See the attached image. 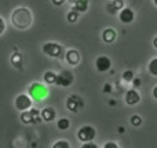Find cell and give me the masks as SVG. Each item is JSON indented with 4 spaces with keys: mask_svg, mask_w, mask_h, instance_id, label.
Here are the masks:
<instances>
[{
    "mask_svg": "<svg viewBox=\"0 0 157 148\" xmlns=\"http://www.w3.org/2000/svg\"><path fill=\"white\" fill-rule=\"evenodd\" d=\"M52 2V4H55V6H62L63 3H65V0H51Z\"/></svg>",
    "mask_w": 157,
    "mask_h": 148,
    "instance_id": "cell-28",
    "label": "cell"
},
{
    "mask_svg": "<svg viewBox=\"0 0 157 148\" xmlns=\"http://www.w3.org/2000/svg\"><path fill=\"white\" fill-rule=\"evenodd\" d=\"M153 44H155V47H156V49H157V38L155 39V42H153Z\"/></svg>",
    "mask_w": 157,
    "mask_h": 148,
    "instance_id": "cell-32",
    "label": "cell"
},
{
    "mask_svg": "<svg viewBox=\"0 0 157 148\" xmlns=\"http://www.w3.org/2000/svg\"><path fill=\"white\" fill-rule=\"evenodd\" d=\"M83 105H84L83 100L78 96H71L66 100V108H68L69 111H72V112H77L80 108H83Z\"/></svg>",
    "mask_w": 157,
    "mask_h": 148,
    "instance_id": "cell-8",
    "label": "cell"
},
{
    "mask_svg": "<svg viewBox=\"0 0 157 148\" xmlns=\"http://www.w3.org/2000/svg\"><path fill=\"white\" fill-rule=\"evenodd\" d=\"M153 96H155V98H157V86L153 89Z\"/></svg>",
    "mask_w": 157,
    "mask_h": 148,
    "instance_id": "cell-31",
    "label": "cell"
},
{
    "mask_svg": "<svg viewBox=\"0 0 157 148\" xmlns=\"http://www.w3.org/2000/svg\"><path fill=\"white\" fill-rule=\"evenodd\" d=\"M43 79H44V82H46L47 85H52V83H55V79H57V74H54L52 71H47L46 74H44Z\"/></svg>",
    "mask_w": 157,
    "mask_h": 148,
    "instance_id": "cell-17",
    "label": "cell"
},
{
    "mask_svg": "<svg viewBox=\"0 0 157 148\" xmlns=\"http://www.w3.org/2000/svg\"><path fill=\"white\" fill-rule=\"evenodd\" d=\"M153 2H155V4H156V6H157V0H153Z\"/></svg>",
    "mask_w": 157,
    "mask_h": 148,
    "instance_id": "cell-33",
    "label": "cell"
},
{
    "mask_svg": "<svg viewBox=\"0 0 157 148\" xmlns=\"http://www.w3.org/2000/svg\"><path fill=\"white\" fill-rule=\"evenodd\" d=\"M83 148H98L97 144L91 143V141H87V143H83Z\"/></svg>",
    "mask_w": 157,
    "mask_h": 148,
    "instance_id": "cell-26",
    "label": "cell"
},
{
    "mask_svg": "<svg viewBox=\"0 0 157 148\" xmlns=\"http://www.w3.org/2000/svg\"><path fill=\"white\" fill-rule=\"evenodd\" d=\"M41 119L40 116V111L35 110V108H29L26 111H22L21 112V122L25 125H35L39 123Z\"/></svg>",
    "mask_w": 157,
    "mask_h": 148,
    "instance_id": "cell-2",
    "label": "cell"
},
{
    "mask_svg": "<svg viewBox=\"0 0 157 148\" xmlns=\"http://www.w3.org/2000/svg\"><path fill=\"white\" fill-rule=\"evenodd\" d=\"M123 79H124L125 82H132V79H134V72H132V71H125L124 74H123Z\"/></svg>",
    "mask_w": 157,
    "mask_h": 148,
    "instance_id": "cell-23",
    "label": "cell"
},
{
    "mask_svg": "<svg viewBox=\"0 0 157 148\" xmlns=\"http://www.w3.org/2000/svg\"><path fill=\"white\" fill-rule=\"evenodd\" d=\"M112 91V86L109 85V83H106L105 86H103V93H110Z\"/></svg>",
    "mask_w": 157,
    "mask_h": 148,
    "instance_id": "cell-27",
    "label": "cell"
},
{
    "mask_svg": "<svg viewBox=\"0 0 157 148\" xmlns=\"http://www.w3.org/2000/svg\"><path fill=\"white\" fill-rule=\"evenodd\" d=\"M97 136V130L92 126H83L78 129L77 132V138L83 143H87V141H92Z\"/></svg>",
    "mask_w": 157,
    "mask_h": 148,
    "instance_id": "cell-6",
    "label": "cell"
},
{
    "mask_svg": "<svg viewBox=\"0 0 157 148\" xmlns=\"http://www.w3.org/2000/svg\"><path fill=\"white\" fill-rule=\"evenodd\" d=\"M28 91H29V96L32 97L33 100H37V101H41L43 98H46L47 97V89L44 87V85H41V83H32V85L29 86V89H28Z\"/></svg>",
    "mask_w": 157,
    "mask_h": 148,
    "instance_id": "cell-3",
    "label": "cell"
},
{
    "mask_svg": "<svg viewBox=\"0 0 157 148\" xmlns=\"http://www.w3.org/2000/svg\"><path fill=\"white\" fill-rule=\"evenodd\" d=\"M11 62H13V65L15 66L17 69H19V71L22 69V60H21V54H19V53H14V54L11 55Z\"/></svg>",
    "mask_w": 157,
    "mask_h": 148,
    "instance_id": "cell-16",
    "label": "cell"
},
{
    "mask_svg": "<svg viewBox=\"0 0 157 148\" xmlns=\"http://www.w3.org/2000/svg\"><path fill=\"white\" fill-rule=\"evenodd\" d=\"M132 82H134V86H135V87H138V86L141 85V79H138V78H134Z\"/></svg>",
    "mask_w": 157,
    "mask_h": 148,
    "instance_id": "cell-30",
    "label": "cell"
},
{
    "mask_svg": "<svg viewBox=\"0 0 157 148\" xmlns=\"http://www.w3.org/2000/svg\"><path fill=\"white\" fill-rule=\"evenodd\" d=\"M32 97L29 94H25V93H21L15 97L14 100V105H15V110H18L19 112L22 111H26L29 108H32Z\"/></svg>",
    "mask_w": 157,
    "mask_h": 148,
    "instance_id": "cell-4",
    "label": "cell"
},
{
    "mask_svg": "<svg viewBox=\"0 0 157 148\" xmlns=\"http://www.w3.org/2000/svg\"><path fill=\"white\" fill-rule=\"evenodd\" d=\"M66 61H68L69 65H77L80 62V54L76 50H69L66 53Z\"/></svg>",
    "mask_w": 157,
    "mask_h": 148,
    "instance_id": "cell-13",
    "label": "cell"
},
{
    "mask_svg": "<svg viewBox=\"0 0 157 148\" xmlns=\"http://www.w3.org/2000/svg\"><path fill=\"white\" fill-rule=\"evenodd\" d=\"M32 21H33L32 11L28 7H18L11 13V22H13V25L17 29L21 30L28 29L32 25Z\"/></svg>",
    "mask_w": 157,
    "mask_h": 148,
    "instance_id": "cell-1",
    "label": "cell"
},
{
    "mask_svg": "<svg viewBox=\"0 0 157 148\" xmlns=\"http://www.w3.org/2000/svg\"><path fill=\"white\" fill-rule=\"evenodd\" d=\"M110 66H112L110 58L106 57V55H101V57H98L97 61H95V68H97L98 72H106L110 69Z\"/></svg>",
    "mask_w": 157,
    "mask_h": 148,
    "instance_id": "cell-9",
    "label": "cell"
},
{
    "mask_svg": "<svg viewBox=\"0 0 157 148\" xmlns=\"http://www.w3.org/2000/svg\"><path fill=\"white\" fill-rule=\"evenodd\" d=\"M141 123H142L141 116L134 115L132 118H131V125H132V126H141Z\"/></svg>",
    "mask_w": 157,
    "mask_h": 148,
    "instance_id": "cell-24",
    "label": "cell"
},
{
    "mask_svg": "<svg viewBox=\"0 0 157 148\" xmlns=\"http://www.w3.org/2000/svg\"><path fill=\"white\" fill-rule=\"evenodd\" d=\"M55 115H57V112H55V110L52 107L44 108V110L40 112L41 119H43V121H46V122H52L55 119Z\"/></svg>",
    "mask_w": 157,
    "mask_h": 148,
    "instance_id": "cell-12",
    "label": "cell"
},
{
    "mask_svg": "<svg viewBox=\"0 0 157 148\" xmlns=\"http://www.w3.org/2000/svg\"><path fill=\"white\" fill-rule=\"evenodd\" d=\"M102 38H103V42L112 43V42H114V39H116V32H114L113 29H110V28H108V29L103 30Z\"/></svg>",
    "mask_w": 157,
    "mask_h": 148,
    "instance_id": "cell-15",
    "label": "cell"
},
{
    "mask_svg": "<svg viewBox=\"0 0 157 148\" xmlns=\"http://www.w3.org/2000/svg\"><path fill=\"white\" fill-rule=\"evenodd\" d=\"M73 80H75V76L71 71H62L57 75L55 85L61 86V87H69L73 83Z\"/></svg>",
    "mask_w": 157,
    "mask_h": 148,
    "instance_id": "cell-7",
    "label": "cell"
},
{
    "mask_svg": "<svg viewBox=\"0 0 157 148\" xmlns=\"http://www.w3.org/2000/svg\"><path fill=\"white\" fill-rule=\"evenodd\" d=\"M6 28H7V25H6L4 18H3V17H0V36L6 32Z\"/></svg>",
    "mask_w": 157,
    "mask_h": 148,
    "instance_id": "cell-25",
    "label": "cell"
},
{
    "mask_svg": "<svg viewBox=\"0 0 157 148\" xmlns=\"http://www.w3.org/2000/svg\"><path fill=\"white\" fill-rule=\"evenodd\" d=\"M134 17L135 15H134V11L131 10V8H121V11H120V14H119V18L123 24H130V22H132Z\"/></svg>",
    "mask_w": 157,
    "mask_h": 148,
    "instance_id": "cell-10",
    "label": "cell"
},
{
    "mask_svg": "<svg viewBox=\"0 0 157 148\" xmlns=\"http://www.w3.org/2000/svg\"><path fill=\"white\" fill-rule=\"evenodd\" d=\"M73 8L78 13H86L88 10V0H76Z\"/></svg>",
    "mask_w": 157,
    "mask_h": 148,
    "instance_id": "cell-14",
    "label": "cell"
},
{
    "mask_svg": "<svg viewBox=\"0 0 157 148\" xmlns=\"http://www.w3.org/2000/svg\"><path fill=\"white\" fill-rule=\"evenodd\" d=\"M105 148H117V144L116 143H106Z\"/></svg>",
    "mask_w": 157,
    "mask_h": 148,
    "instance_id": "cell-29",
    "label": "cell"
},
{
    "mask_svg": "<svg viewBox=\"0 0 157 148\" xmlns=\"http://www.w3.org/2000/svg\"><path fill=\"white\" fill-rule=\"evenodd\" d=\"M69 147H71V144H69L68 141H63V140L57 141V143L52 144V148H69Z\"/></svg>",
    "mask_w": 157,
    "mask_h": 148,
    "instance_id": "cell-22",
    "label": "cell"
},
{
    "mask_svg": "<svg viewBox=\"0 0 157 148\" xmlns=\"http://www.w3.org/2000/svg\"><path fill=\"white\" fill-rule=\"evenodd\" d=\"M43 53L46 55H50V57H61L63 53V47L58 43H54V42H48V43L43 44Z\"/></svg>",
    "mask_w": 157,
    "mask_h": 148,
    "instance_id": "cell-5",
    "label": "cell"
},
{
    "mask_svg": "<svg viewBox=\"0 0 157 148\" xmlns=\"http://www.w3.org/2000/svg\"><path fill=\"white\" fill-rule=\"evenodd\" d=\"M57 126H58V129L59 130H68L69 127H71V121L66 119V118H61L59 121H58Z\"/></svg>",
    "mask_w": 157,
    "mask_h": 148,
    "instance_id": "cell-18",
    "label": "cell"
},
{
    "mask_svg": "<svg viewBox=\"0 0 157 148\" xmlns=\"http://www.w3.org/2000/svg\"><path fill=\"white\" fill-rule=\"evenodd\" d=\"M124 7V2L123 0H113V3H112V7H110V11L112 13H114L116 10H119V8H123Z\"/></svg>",
    "mask_w": 157,
    "mask_h": 148,
    "instance_id": "cell-19",
    "label": "cell"
},
{
    "mask_svg": "<svg viewBox=\"0 0 157 148\" xmlns=\"http://www.w3.org/2000/svg\"><path fill=\"white\" fill-rule=\"evenodd\" d=\"M149 72L153 75V76H157V57L155 58V60L150 61V64H149Z\"/></svg>",
    "mask_w": 157,
    "mask_h": 148,
    "instance_id": "cell-21",
    "label": "cell"
},
{
    "mask_svg": "<svg viewBox=\"0 0 157 148\" xmlns=\"http://www.w3.org/2000/svg\"><path fill=\"white\" fill-rule=\"evenodd\" d=\"M78 14H80V13H78V11H76L75 8H73V10H71V11L68 13V21H69V22H76L77 19H78Z\"/></svg>",
    "mask_w": 157,
    "mask_h": 148,
    "instance_id": "cell-20",
    "label": "cell"
},
{
    "mask_svg": "<svg viewBox=\"0 0 157 148\" xmlns=\"http://www.w3.org/2000/svg\"><path fill=\"white\" fill-rule=\"evenodd\" d=\"M139 100H141V96L138 94V91H136L135 89H132V90H128L127 94H125V102H127L128 105L138 104Z\"/></svg>",
    "mask_w": 157,
    "mask_h": 148,
    "instance_id": "cell-11",
    "label": "cell"
}]
</instances>
